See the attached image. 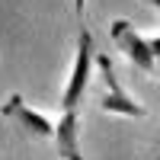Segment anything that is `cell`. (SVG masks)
Wrapping results in <instances>:
<instances>
[{"label": "cell", "mask_w": 160, "mask_h": 160, "mask_svg": "<svg viewBox=\"0 0 160 160\" xmlns=\"http://www.w3.org/2000/svg\"><path fill=\"white\" fill-rule=\"evenodd\" d=\"M93 64H96L93 35H90V29H80V35H77V58H74V68H71V77H68V87H64V93H61V109L64 112H77Z\"/></svg>", "instance_id": "1"}, {"label": "cell", "mask_w": 160, "mask_h": 160, "mask_svg": "<svg viewBox=\"0 0 160 160\" xmlns=\"http://www.w3.org/2000/svg\"><path fill=\"white\" fill-rule=\"evenodd\" d=\"M96 68H99V77H102V87L106 93L99 96V106L106 112H118V115H148V109H144L141 102H135L128 96V93L122 90V83H118V77H115V68H112V58L109 55H96Z\"/></svg>", "instance_id": "2"}, {"label": "cell", "mask_w": 160, "mask_h": 160, "mask_svg": "<svg viewBox=\"0 0 160 160\" xmlns=\"http://www.w3.org/2000/svg\"><path fill=\"white\" fill-rule=\"evenodd\" d=\"M109 32H112V42L128 55V61L135 64V68L148 71V74L157 71V58H154V51H151V42H148V38H141L128 19H112Z\"/></svg>", "instance_id": "3"}, {"label": "cell", "mask_w": 160, "mask_h": 160, "mask_svg": "<svg viewBox=\"0 0 160 160\" xmlns=\"http://www.w3.org/2000/svg\"><path fill=\"white\" fill-rule=\"evenodd\" d=\"M0 112H3L7 118H13V122H19V128L32 131V135H38V138H55V125H51L42 112L29 109V106L22 102L19 93H13V96H10L3 106H0Z\"/></svg>", "instance_id": "4"}, {"label": "cell", "mask_w": 160, "mask_h": 160, "mask_svg": "<svg viewBox=\"0 0 160 160\" xmlns=\"http://www.w3.org/2000/svg\"><path fill=\"white\" fill-rule=\"evenodd\" d=\"M77 128H80V115L77 112H64L58 128H55L58 154L64 160H83V154H80V148H77Z\"/></svg>", "instance_id": "5"}, {"label": "cell", "mask_w": 160, "mask_h": 160, "mask_svg": "<svg viewBox=\"0 0 160 160\" xmlns=\"http://www.w3.org/2000/svg\"><path fill=\"white\" fill-rule=\"evenodd\" d=\"M148 42H151V51H154V58L160 61V35H154V38H148Z\"/></svg>", "instance_id": "6"}, {"label": "cell", "mask_w": 160, "mask_h": 160, "mask_svg": "<svg viewBox=\"0 0 160 160\" xmlns=\"http://www.w3.org/2000/svg\"><path fill=\"white\" fill-rule=\"evenodd\" d=\"M83 3H87V0H74V13H77V16H83Z\"/></svg>", "instance_id": "7"}, {"label": "cell", "mask_w": 160, "mask_h": 160, "mask_svg": "<svg viewBox=\"0 0 160 160\" xmlns=\"http://www.w3.org/2000/svg\"><path fill=\"white\" fill-rule=\"evenodd\" d=\"M148 3H154V7H157V10H160V0H148Z\"/></svg>", "instance_id": "8"}]
</instances>
